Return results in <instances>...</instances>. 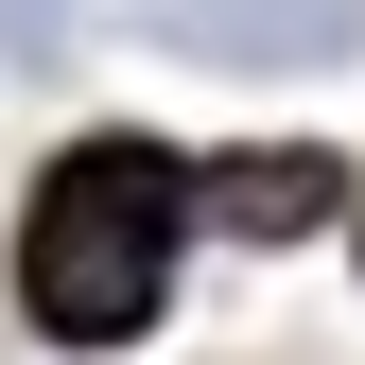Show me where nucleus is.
<instances>
[{
    "label": "nucleus",
    "instance_id": "nucleus-1",
    "mask_svg": "<svg viewBox=\"0 0 365 365\" xmlns=\"http://www.w3.org/2000/svg\"><path fill=\"white\" fill-rule=\"evenodd\" d=\"M174 244H192V157L157 140H70L18 209V313L53 348H140L174 296Z\"/></svg>",
    "mask_w": 365,
    "mask_h": 365
},
{
    "label": "nucleus",
    "instance_id": "nucleus-2",
    "mask_svg": "<svg viewBox=\"0 0 365 365\" xmlns=\"http://www.w3.org/2000/svg\"><path fill=\"white\" fill-rule=\"evenodd\" d=\"M192 209H209V226H244V244H313V226L348 209V157H313V140H261V157L192 174Z\"/></svg>",
    "mask_w": 365,
    "mask_h": 365
}]
</instances>
